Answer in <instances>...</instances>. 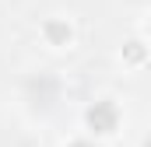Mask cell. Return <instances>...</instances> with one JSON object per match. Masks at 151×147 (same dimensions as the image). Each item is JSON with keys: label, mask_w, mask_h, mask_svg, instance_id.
Masks as SVG:
<instances>
[{"label": "cell", "mask_w": 151, "mask_h": 147, "mask_svg": "<svg viewBox=\"0 0 151 147\" xmlns=\"http://www.w3.org/2000/svg\"><path fill=\"white\" fill-rule=\"evenodd\" d=\"M88 126H91L95 133H109L116 126V105L113 102H95V105L88 109Z\"/></svg>", "instance_id": "obj_1"}, {"label": "cell", "mask_w": 151, "mask_h": 147, "mask_svg": "<svg viewBox=\"0 0 151 147\" xmlns=\"http://www.w3.org/2000/svg\"><path fill=\"white\" fill-rule=\"evenodd\" d=\"M49 35H53V39H63V35H67V28H60V25H49Z\"/></svg>", "instance_id": "obj_2"}, {"label": "cell", "mask_w": 151, "mask_h": 147, "mask_svg": "<svg viewBox=\"0 0 151 147\" xmlns=\"http://www.w3.org/2000/svg\"><path fill=\"white\" fill-rule=\"evenodd\" d=\"M70 147H95V144H70Z\"/></svg>", "instance_id": "obj_3"}]
</instances>
